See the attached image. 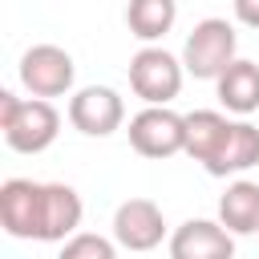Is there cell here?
<instances>
[{"label": "cell", "instance_id": "obj_1", "mask_svg": "<svg viewBox=\"0 0 259 259\" xmlns=\"http://www.w3.org/2000/svg\"><path fill=\"white\" fill-rule=\"evenodd\" d=\"M81 194L65 182H32V178H8L0 186V227L12 239H36V243H65L81 227Z\"/></svg>", "mask_w": 259, "mask_h": 259}, {"label": "cell", "instance_id": "obj_2", "mask_svg": "<svg viewBox=\"0 0 259 259\" xmlns=\"http://www.w3.org/2000/svg\"><path fill=\"white\" fill-rule=\"evenodd\" d=\"M0 130L8 150L16 154H40L57 142L61 134V113L53 101L45 97H16V93H0Z\"/></svg>", "mask_w": 259, "mask_h": 259}, {"label": "cell", "instance_id": "obj_3", "mask_svg": "<svg viewBox=\"0 0 259 259\" xmlns=\"http://www.w3.org/2000/svg\"><path fill=\"white\" fill-rule=\"evenodd\" d=\"M239 36H235V24L223 20V16H206L190 28L186 45H182V69L198 81H219L239 57Z\"/></svg>", "mask_w": 259, "mask_h": 259}, {"label": "cell", "instance_id": "obj_4", "mask_svg": "<svg viewBox=\"0 0 259 259\" xmlns=\"http://www.w3.org/2000/svg\"><path fill=\"white\" fill-rule=\"evenodd\" d=\"M182 77H186L182 61L162 45H146L130 57V89L146 105H170L182 93Z\"/></svg>", "mask_w": 259, "mask_h": 259}, {"label": "cell", "instance_id": "obj_5", "mask_svg": "<svg viewBox=\"0 0 259 259\" xmlns=\"http://www.w3.org/2000/svg\"><path fill=\"white\" fill-rule=\"evenodd\" d=\"M130 146L142 158H174L186 154V117L166 109V105H146L142 113L130 117Z\"/></svg>", "mask_w": 259, "mask_h": 259}, {"label": "cell", "instance_id": "obj_6", "mask_svg": "<svg viewBox=\"0 0 259 259\" xmlns=\"http://www.w3.org/2000/svg\"><path fill=\"white\" fill-rule=\"evenodd\" d=\"M73 77H77V65L73 57L61 49V45H32L24 57H20V85L32 93V97H61L73 89Z\"/></svg>", "mask_w": 259, "mask_h": 259}, {"label": "cell", "instance_id": "obj_7", "mask_svg": "<svg viewBox=\"0 0 259 259\" xmlns=\"http://www.w3.org/2000/svg\"><path fill=\"white\" fill-rule=\"evenodd\" d=\"M69 121L85 138H109L125 121V101L109 85H85L69 97Z\"/></svg>", "mask_w": 259, "mask_h": 259}, {"label": "cell", "instance_id": "obj_8", "mask_svg": "<svg viewBox=\"0 0 259 259\" xmlns=\"http://www.w3.org/2000/svg\"><path fill=\"white\" fill-rule=\"evenodd\" d=\"M166 239V219L154 198H125L113 210V243L125 251H154Z\"/></svg>", "mask_w": 259, "mask_h": 259}, {"label": "cell", "instance_id": "obj_9", "mask_svg": "<svg viewBox=\"0 0 259 259\" xmlns=\"http://www.w3.org/2000/svg\"><path fill=\"white\" fill-rule=\"evenodd\" d=\"M170 259H235V235L214 219H186L170 235Z\"/></svg>", "mask_w": 259, "mask_h": 259}, {"label": "cell", "instance_id": "obj_10", "mask_svg": "<svg viewBox=\"0 0 259 259\" xmlns=\"http://www.w3.org/2000/svg\"><path fill=\"white\" fill-rule=\"evenodd\" d=\"M219 223L231 235H259V182L235 178L219 198Z\"/></svg>", "mask_w": 259, "mask_h": 259}, {"label": "cell", "instance_id": "obj_11", "mask_svg": "<svg viewBox=\"0 0 259 259\" xmlns=\"http://www.w3.org/2000/svg\"><path fill=\"white\" fill-rule=\"evenodd\" d=\"M251 166H259V125H251V121H231V134H227L219 158L206 166V174L227 178V174H243V170H251Z\"/></svg>", "mask_w": 259, "mask_h": 259}, {"label": "cell", "instance_id": "obj_12", "mask_svg": "<svg viewBox=\"0 0 259 259\" xmlns=\"http://www.w3.org/2000/svg\"><path fill=\"white\" fill-rule=\"evenodd\" d=\"M227 134H231V121L219 109H194V113H186V154L194 162L210 166L219 158Z\"/></svg>", "mask_w": 259, "mask_h": 259}, {"label": "cell", "instance_id": "obj_13", "mask_svg": "<svg viewBox=\"0 0 259 259\" xmlns=\"http://www.w3.org/2000/svg\"><path fill=\"white\" fill-rule=\"evenodd\" d=\"M214 85H219V101L227 105V113L247 117V113L259 109V65L255 61H243L239 57Z\"/></svg>", "mask_w": 259, "mask_h": 259}, {"label": "cell", "instance_id": "obj_14", "mask_svg": "<svg viewBox=\"0 0 259 259\" xmlns=\"http://www.w3.org/2000/svg\"><path fill=\"white\" fill-rule=\"evenodd\" d=\"M178 20V4L174 0H130L125 4V24H130V36L154 45L162 40Z\"/></svg>", "mask_w": 259, "mask_h": 259}, {"label": "cell", "instance_id": "obj_15", "mask_svg": "<svg viewBox=\"0 0 259 259\" xmlns=\"http://www.w3.org/2000/svg\"><path fill=\"white\" fill-rule=\"evenodd\" d=\"M57 259H117L113 243L105 235H93V231H77L73 239L61 243V255Z\"/></svg>", "mask_w": 259, "mask_h": 259}, {"label": "cell", "instance_id": "obj_16", "mask_svg": "<svg viewBox=\"0 0 259 259\" xmlns=\"http://www.w3.org/2000/svg\"><path fill=\"white\" fill-rule=\"evenodd\" d=\"M235 4V20L247 28H259V0H231Z\"/></svg>", "mask_w": 259, "mask_h": 259}]
</instances>
